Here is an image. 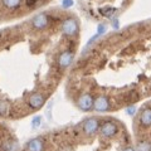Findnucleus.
I'll return each instance as SVG.
<instances>
[{"mask_svg":"<svg viewBox=\"0 0 151 151\" xmlns=\"http://www.w3.org/2000/svg\"><path fill=\"white\" fill-rule=\"evenodd\" d=\"M52 17L39 15L0 30V116H24L42 108L54 87Z\"/></svg>","mask_w":151,"mask_h":151,"instance_id":"1","label":"nucleus"},{"mask_svg":"<svg viewBox=\"0 0 151 151\" xmlns=\"http://www.w3.org/2000/svg\"><path fill=\"white\" fill-rule=\"evenodd\" d=\"M77 105L82 111H89V110H92L93 108L94 100H93V97L89 93H84V94H82V96L78 97Z\"/></svg>","mask_w":151,"mask_h":151,"instance_id":"2","label":"nucleus"},{"mask_svg":"<svg viewBox=\"0 0 151 151\" xmlns=\"http://www.w3.org/2000/svg\"><path fill=\"white\" fill-rule=\"evenodd\" d=\"M98 127H100V122H98L97 119H94V117H91V119H88L83 122V131L88 136H92L96 134Z\"/></svg>","mask_w":151,"mask_h":151,"instance_id":"3","label":"nucleus"},{"mask_svg":"<svg viewBox=\"0 0 151 151\" xmlns=\"http://www.w3.org/2000/svg\"><path fill=\"white\" fill-rule=\"evenodd\" d=\"M117 132H119V127H117L116 124H113V122H111V121L105 122L101 127V135L103 136V137H107V139L113 137Z\"/></svg>","mask_w":151,"mask_h":151,"instance_id":"4","label":"nucleus"},{"mask_svg":"<svg viewBox=\"0 0 151 151\" xmlns=\"http://www.w3.org/2000/svg\"><path fill=\"white\" fill-rule=\"evenodd\" d=\"M93 108L98 112H105L110 110V101L106 96H98L96 100H94V105Z\"/></svg>","mask_w":151,"mask_h":151,"instance_id":"5","label":"nucleus"},{"mask_svg":"<svg viewBox=\"0 0 151 151\" xmlns=\"http://www.w3.org/2000/svg\"><path fill=\"white\" fill-rule=\"evenodd\" d=\"M140 124L142 127H150L151 126V107L144 108L140 115Z\"/></svg>","mask_w":151,"mask_h":151,"instance_id":"6","label":"nucleus"},{"mask_svg":"<svg viewBox=\"0 0 151 151\" xmlns=\"http://www.w3.org/2000/svg\"><path fill=\"white\" fill-rule=\"evenodd\" d=\"M27 149H28V151H43V149H44L43 141L40 139H33L32 141L28 142Z\"/></svg>","mask_w":151,"mask_h":151,"instance_id":"7","label":"nucleus"},{"mask_svg":"<svg viewBox=\"0 0 151 151\" xmlns=\"http://www.w3.org/2000/svg\"><path fill=\"white\" fill-rule=\"evenodd\" d=\"M137 151H151V145L147 141H140L137 144Z\"/></svg>","mask_w":151,"mask_h":151,"instance_id":"8","label":"nucleus"},{"mask_svg":"<svg viewBox=\"0 0 151 151\" xmlns=\"http://www.w3.org/2000/svg\"><path fill=\"white\" fill-rule=\"evenodd\" d=\"M72 5H73V0H63V1H62V6L64 9H68Z\"/></svg>","mask_w":151,"mask_h":151,"instance_id":"9","label":"nucleus"},{"mask_svg":"<svg viewBox=\"0 0 151 151\" xmlns=\"http://www.w3.org/2000/svg\"><path fill=\"white\" fill-rule=\"evenodd\" d=\"M126 112H127V115H130V116L135 115V112H136V107H135V106H130V107L126 110Z\"/></svg>","mask_w":151,"mask_h":151,"instance_id":"10","label":"nucleus"},{"mask_svg":"<svg viewBox=\"0 0 151 151\" xmlns=\"http://www.w3.org/2000/svg\"><path fill=\"white\" fill-rule=\"evenodd\" d=\"M39 124H40V117H35L34 120H33V122H32V125H33V127H38L39 126Z\"/></svg>","mask_w":151,"mask_h":151,"instance_id":"11","label":"nucleus"},{"mask_svg":"<svg viewBox=\"0 0 151 151\" xmlns=\"http://www.w3.org/2000/svg\"><path fill=\"white\" fill-rule=\"evenodd\" d=\"M122 151H135V149L134 147H130V146H129V147H125Z\"/></svg>","mask_w":151,"mask_h":151,"instance_id":"12","label":"nucleus"}]
</instances>
